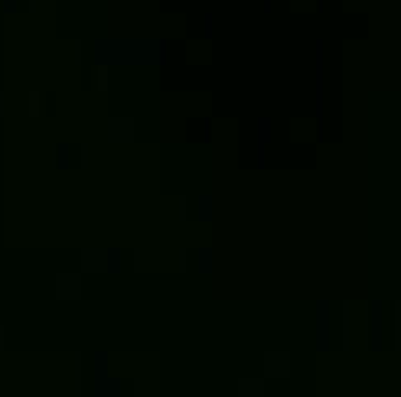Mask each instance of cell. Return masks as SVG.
Instances as JSON below:
<instances>
[{
	"mask_svg": "<svg viewBox=\"0 0 401 397\" xmlns=\"http://www.w3.org/2000/svg\"><path fill=\"white\" fill-rule=\"evenodd\" d=\"M0 115H4V98H0Z\"/></svg>",
	"mask_w": 401,
	"mask_h": 397,
	"instance_id": "1",
	"label": "cell"
},
{
	"mask_svg": "<svg viewBox=\"0 0 401 397\" xmlns=\"http://www.w3.org/2000/svg\"><path fill=\"white\" fill-rule=\"evenodd\" d=\"M0 342H4V332H0Z\"/></svg>",
	"mask_w": 401,
	"mask_h": 397,
	"instance_id": "2",
	"label": "cell"
}]
</instances>
